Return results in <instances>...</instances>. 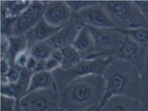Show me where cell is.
<instances>
[{"instance_id":"7402d4cb","label":"cell","mask_w":148,"mask_h":111,"mask_svg":"<svg viewBox=\"0 0 148 111\" xmlns=\"http://www.w3.org/2000/svg\"><path fill=\"white\" fill-rule=\"evenodd\" d=\"M68 6L71 8L73 14L78 12L85 7L95 5L98 1H65Z\"/></svg>"},{"instance_id":"3957f363","label":"cell","mask_w":148,"mask_h":111,"mask_svg":"<svg viewBox=\"0 0 148 111\" xmlns=\"http://www.w3.org/2000/svg\"><path fill=\"white\" fill-rule=\"evenodd\" d=\"M117 28L135 29L148 27V21L134 1H99Z\"/></svg>"},{"instance_id":"e0dca14e","label":"cell","mask_w":148,"mask_h":111,"mask_svg":"<svg viewBox=\"0 0 148 111\" xmlns=\"http://www.w3.org/2000/svg\"><path fill=\"white\" fill-rule=\"evenodd\" d=\"M116 29L124 35L132 39L144 49L148 50V27L129 29L116 28Z\"/></svg>"},{"instance_id":"ffe728a7","label":"cell","mask_w":148,"mask_h":111,"mask_svg":"<svg viewBox=\"0 0 148 111\" xmlns=\"http://www.w3.org/2000/svg\"><path fill=\"white\" fill-rule=\"evenodd\" d=\"M34 72L26 68H24L21 71L20 76L16 83L21 94L22 98L25 95L29 88L31 79Z\"/></svg>"},{"instance_id":"836d02e7","label":"cell","mask_w":148,"mask_h":111,"mask_svg":"<svg viewBox=\"0 0 148 111\" xmlns=\"http://www.w3.org/2000/svg\"><path fill=\"white\" fill-rule=\"evenodd\" d=\"M54 111H68L64 108H61L59 107L58 108L56 109V110H54Z\"/></svg>"},{"instance_id":"5b68a950","label":"cell","mask_w":148,"mask_h":111,"mask_svg":"<svg viewBox=\"0 0 148 111\" xmlns=\"http://www.w3.org/2000/svg\"><path fill=\"white\" fill-rule=\"evenodd\" d=\"M86 26L91 33L95 44V54L92 59L113 56L125 39V35L116 28H98Z\"/></svg>"},{"instance_id":"8fae6325","label":"cell","mask_w":148,"mask_h":111,"mask_svg":"<svg viewBox=\"0 0 148 111\" xmlns=\"http://www.w3.org/2000/svg\"><path fill=\"white\" fill-rule=\"evenodd\" d=\"M64 26L57 27L52 26L42 18L32 28L24 35L27 42L28 49L35 44L51 37Z\"/></svg>"},{"instance_id":"9a60e30c","label":"cell","mask_w":148,"mask_h":111,"mask_svg":"<svg viewBox=\"0 0 148 111\" xmlns=\"http://www.w3.org/2000/svg\"><path fill=\"white\" fill-rule=\"evenodd\" d=\"M10 46L3 58L8 62L11 68H14L15 61L19 54L28 49L27 42L25 36L9 37Z\"/></svg>"},{"instance_id":"7a4b0ae2","label":"cell","mask_w":148,"mask_h":111,"mask_svg":"<svg viewBox=\"0 0 148 111\" xmlns=\"http://www.w3.org/2000/svg\"><path fill=\"white\" fill-rule=\"evenodd\" d=\"M103 76L106 89L100 106L114 95L141 99V76L138 70L130 63L123 59H115L106 67Z\"/></svg>"},{"instance_id":"8992f818","label":"cell","mask_w":148,"mask_h":111,"mask_svg":"<svg viewBox=\"0 0 148 111\" xmlns=\"http://www.w3.org/2000/svg\"><path fill=\"white\" fill-rule=\"evenodd\" d=\"M60 92L57 87L27 94L19 100L24 111H54L60 107Z\"/></svg>"},{"instance_id":"484cf974","label":"cell","mask_w":148,"mask_h":111,"mask_svg":"<svg viewBox=\"0 0 148 111\" xmlns=\"http://www.w3.org/2000/svg\"><path fill=\"white\" fill-rule=\"evenodd\" d=\"M9 37L1 35V58H3L10 46Z\"/></svg>"},{"instance_id":"83f0119b","label":"cell","mask_w":148,"mask_h":111,"mask_svg":"<svg viewBox=\"0 0 148 111\" xmlns=\"http://www.w3.org/2000/svg\"><path fill=\"white\" fill-rule=\"evenodd\" d=\"M1 58V76H3L7 74L11 67L5 58Z\"/></svg>"},{"instance_id":"9c48e42d","label":"cell","mask_w":148,"mask_h":111,"mask_svg":"<svg viewBox=\"0 0 148 111\" xmlns=\"http://www.w3.org/2000/svg\"><path fill=\"white\" fill-rule=\"evenodd\" d=\"M73 18L74 14L65 1H47L43 18L50 25L65 26Z\"/></svg>"},{"instance_id":"2e32d148","label":"cell","mask_w":148,"mask_h":111,"mask_svg":"<svg viewBox=\"0 0 148 111\" xmlns=\"http://www.w3.org/2000/svg\"><path fill=\"white\" fill-rule=\"evenodd\" d=\"M56 87L52 72L42 71L34 73L32 76L29 88L26 94L40 89Z\"/></svg>"},{"instance_id":"f546056e","label":"cell","mask_w":148,"mask_h":111,"mask_svg":"<svg viewBox=\"0 0 148 111\" xmlns=\"http://www.w3.org/2000/svg\"><path fill=\"white\" fill-rule=\"evenodd\" d=\"M38 61L32 56H29L25 68L30 70H33L38 64Z\"/></svg>"},{"instance_id":"6da1fadb","label":"cell","mask_w":148,"mask_h":111,"mask_svg":"<svg viewBox=\"0 0 148 111\" xmlns=\"http://www.w3.org/2000/svg\"><path fill=\"white\" fill-rule=\"evenodd\" d=\"M105 89L103 75L91 74L79 77L60 92V107L78 111L100 106Z\"/></svg>"},{"instance_id":"ac0fdd59","label":"cell","mask_w":148,"mask_h":111,"mask_svg":"<svg viewBox=\"0 0 148 111\" xmlns=\"http://www.w3.org/2000/svg\"><path fill=\"white\" fill-rule=\"evenodd\" d=\"M27 50L30 56L39 61L47 60L55 49L45 40L34 45Z\"/></svg>"},{"instance_id":"4dcf8cb0","label":"cell","mask_w":148,"mask_h":111,"mask_svg":"<svg viewBox=\"0 0 148 111\" xmlns=\"http://www.w3.org/2000/svg\"><path fill=\"white\" fill-rule=\"evenodd\" d=\"M46 61L47 60H41V61H38L37 65L33 70L34 72L36 73V72L45 71Z\"/></svg>"},{"instance_id":"1f68e13d","label":"cell","mask_w":148,"mask_h":111,"mask_svg":"<svg viewBox=\"0 0 148 111\" xmlns=\"http://www.w3.org/2000/svg\"><path fill=\"white\" fill-rule=\"evenodd\" d=\"M78 111H101V107L99 106H94L86 109L79 110Z\"/></svg>"},{"instance_id":"4316f807","label":"cell","mask_w":148,"mask_h":111,"mask_svg":"<svg viewBox=\"0 0 148 111\" xmlns=\"http://www.w3.org/2000/svg\"><path fill=\"white\" fill-rule=\"evenodd\" d=\"M60 67V64L58 61L50 57L47 60L45 71L52 72L53 70Z\"/></svg>"},{"instance_id":"30bf717a","label":"cell","mask_w":148,"mask_h":111,"mask_svg":"<svg viewBox=\"0 0 148 111\" xmlns=\"http://www.w3.org/2000/svg\"><path fill=\"white\" fill-rule=\"evenodd\" d=\"M83 26L81 22L73 18L58 32L46 41L55 50L72 45Z\"/></svg>"},{"instance_id":"d6986e66","label":"cell","mask_w":148,"mask_h":111,"mask_svg":"<svg viewBox=\"0 0 148 111\" xmlns=\"http://www.w3.org/2000/svg\"><path fill=\"white\" fill-rule=\"evenodd\" d=\"M60 50L63 56V61L60 67L62 68H70L82 59L79 53L72 45L66 46Z\"/></svg>"},{"instance_id":"603a6c76","label":"cell","mask_w":148,"mask_h":111,"mask_svg":"<svg viewBox=\"0 0 148 111\" xmlns=\"http://www.w3.org/2000/svg\"><path fill=\"white\" fill-rule=\"evenodd\" d=\"M21 70L11 68L5 75L1 76V84L17 83L19 79Z\"/></svg>"},{"instance_id":"cb8c5ba5","label":"cell","mask_w":148,"mask_h":111,"mask_svg":"<svg viewBox=\"0 0 148 111\" xmlns=\"http://www.w3.org/2000/svg\"><path fill=\"white\" fill-rule=\"evenodd\" d=\"M17 101L14 98L1 95L0 111H14Z\"/></svg>"},{"instance_id":"7c38bea8","label":"cell","mask_w":148,"mask_h":111,"mask_svg":"<svg viewBox=\"0 0 148 111\" xmlns=\"http://www.w3.org/2000/svg\"><path fill=\"white\" fill-rule=\"evenodd\" d=\"M83 25L72 45L82 59H92L95 54L94 40L88 27L85 25Z\"/></svg>"},{"instance_id":"52a82bcc","label":"cell","mask_w":148,"mask_h":111,"mask_svg":"<svg viewBox=\"0 0 148 111\" xmlns=\"http://www.w3.org/2000/svg\"><path fill=\"white\" fill-rule=\"evenodd\" d=\"M47 1H32L29 6L14 21L10 37L25 35L42 18Z\"/></svg>"},{"instance_id":"f1b7e54d","label":"cell","mask_w":148,"mask_h":111,"mask_svg":"<svg viewBox=\"0 0 148 111\" xmlns=\"http://www.w3.org/2000/svg\"><path fill=\"white\" fill-rule=\"evenodd\" d=\"M51 57L58 61L60 64V65H61L63 58V53H62L61 50H54L52 53Z\"/></svg>"},{"instance_id":"5bb4252c","label":"cell","mask_w":148,"mask_h":111,"mask_svg":"<svg viewBox=\"0 0 148 111\" xmlns=\"http://www.w3.org/2000/svg\"><path fill=\"white\" fill-rule=\"evenodd\" d=\"M31 1H1V20L14 21L31 4Z\"/></svg>"},{"instance_id":"ba28073f","label":"cell","mask_w":148,"mask_h":111,"mask_svg":"<svg viewBox=\"0 0 148 111\" xmlns=\"http://www.w3.org/2000/svg\"><path fill=\"white\" fill-rule=\"evenodd\" d=\"M74 18L83 24L98 28H116L103 8L98 2L74 14Z\"/></svg>"},{"instance_id":"277c9868","label":"cell","mask_w":148,"mask_h":111,"mask_svg":"<svg viewBox=\"0 0 148 111\" xmlns=\"http://www.w3.org/2000/svg\"><path fill=\"white\" fill-rule=\"evenodd\" d=\"M115 59L112 56L82 59L68 69L59 67L52 71L56 87L60 93L69 83L79 77L91 74L103 75L106 67Z\"/></svg>"},{"instance_id":"d6a6232c","label":"cell","mask_w":148,"mask_h":111,"mask_svg":"<svg viewBox=\"0 0 148 111\" xmlns=\"http://www.w3.org/2000/svg\"><path fill=\"white\" fill-rule=\"evenodd\" d=\"M14 111H24L20 106L19 101H17Z\"/></svg>"},{"instance_id":"44dd1931","label":"cell","mask_w":148,"mask_h":111,"mask_svg":"<svg viewBox=\"0 0 148 111\" xmlns=\"http://www.w3.org/2000/svg\"><path fill=\"white\" fill-rule=\"evenodd\" d=\"M1 95L14 98L18 101L22 98L20 91L16 83L1 84Z\"/></svg>"},{"instance_id":"4fadbf2b","label":"cell","mask_w":148,"mask_h":111,"mask_svg":"<svg viewBox=\"0 0 148 111\" xmlns=\"http://www.w3.org/2000/svg\"><path fill=\"white\" fill-rule=\"evenodd\" d=\"M140 101L123 95H114L101 107V111H139Z\"/></svg>"},{"instance_id":"d4e9b609","label":"cell","mask_w":148,"mask_h":111,"mask_svg":"<svg viewBox=\"0 0 148 111\" xmlns=\"http://www.w3.org/2000/svg\"><path fill=\"white\" fill-rule=\"evenodd\" d=\"M29 56L30 54L27 49L19 54L16 58L14 68L20 70L25 68Z\"/></svg>"}]
</instances>
